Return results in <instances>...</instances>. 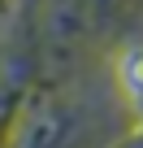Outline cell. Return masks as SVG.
<instances>
[{"mask_svg":"<svg viewBox=\"0 0 143 148\" xmlns=\"http://www.w3.org/2000/svg\"><path fill=\"white\" fill-rule=\"evenodd\" d=\"M121 83H126L130 105L143 113V48H134V52L126 57V65H121Z\"/></svg>","mask_w":143,"mask_h":148,"instance_id":"6da1fadb","label":"cell"}]
</instances>
